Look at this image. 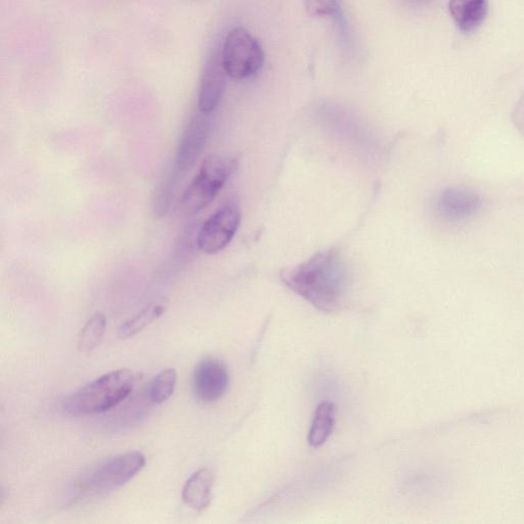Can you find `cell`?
Wrapping results in <instances>:
<instances>
[{
  "label": "cell",
  "instance_id": "cell-16",
  "mask_svg": "<svg viewBox=\"0 0 524 524\" xmlns=\"http://www.w3.org/2000/svg\"><path fill=\"white\" fill-rule=\"evenodd\" d=\"M182 174L173 167L170 174L158 185L153 198V208L159 217L165 216L173 203Z\"/></svg>",
  "mask_w": 524,
  "mask_h": 524
},
{
  "label": "cell",
  "instance_id": "cell-18",
  "mask_svg": "<svg viewBox=\"0 0 524 524\" xmlns=\"http://www.w3.org/2000/svg\"><path fill=\"white\" fill-rule=\"evenodd\" d=\"M305 9L311 17H327L333 16L331 5L327 0H305Z\"/></svg>",
  "mask_w": 524,
  "mask_h": 524
},
{
  "label": "cell",
  "instance_id": "cell-12",
  "mask_svg": "<svg viewBox=\"0 0 524 524\" xmlns=\"http://www.w3.org/2000/svg\"><path fill=\"white\" fill-rule=\"evenodd\" d=\"M213 477L211 472L202 468L194 472L183 489V501L196 511L206 510L212 500Z\"/></svg>",
  "mask_w": 524,
  "mask_h": 524
},
{
  "label": "cell",
  "instance_id": "cell-17",
  "mask_svg": "<svg viewBox=\"0 0 524 524\" xmlns=\"http://www.w3.org/2000/svg\"><path fill=\"white\" fill-rule=\"evenodd\" d=\"M178 373L174 369L161 371L150 384V400L156 405L166 402L176 389Z\"/></svg>",
  "mask_w": 524,
  "mask_h": 524
},
{
  "label": "cell",
  "instance_id": "cell-2",
  "mask_svg": "<svg viewBox=\"0 0 524 524\" xmlns=\"http://www.w3.org/2000/svg\"><path fill=\"white\" fill-rule=\"evenodd\" d=\"M135 385L133 371H112L72 393L63 402V409L72 416L102 414L125 401L133 393Z\"/></svg>",
  "mask_w": 524,
  "mask_h": 524
},
{
  "label": "cell",
  "instance_id": "cell-3",
  "mask_svg": "<svg viewBox=\"0 0 524 524\" xmlns=\"http://www.w3.org/2000/svg\"><path fill=\"white\" fill-rule=\"evenodd\" d=\"M145 465L146 457L138 451L109 458L78 480L76 497H95L117 490L141 472Z\"/></svg>",
  "mask_w": 524,
  "mask_h": 524
},
{
  "label": "cell",
  "instance_id": "cell-19",
  "mask_svg": "<svg viewBox=\"0 0 524 524\" xmlns=\"http://www.w3.org/2000/svg\"><path fill=\"white\" fill-rule=\"evenodd\" d=\"M329 4L331 5L332 11H333V17L336 19V22L339 27V31L341 32L342 38L345 40L344 42H348L349 33H348V26L346 19L343 14V10L341 7L340 0H328Z\"/></svg>",
  "mask_w": 524,
  "mask_h": 524
},
{
  "label": "cell",
  "instance_id": "cell-20",
  "mask_svg": "<svg viewBox=\"0 0 524 524\" xmlns=\"http://www.w3.org/2000/svg\"><path fill=\"white\" fill-rule=\"evenodd\" d=\"M412 2H414V3H423V2H425V0H412Z\"/></svg>",
  "mask_w": 524,
  "mask_h": 524
},
{
  "label": "cell",
  "instance_id": "cell-10",
  "mask_svg": "<svg viewBox=\"0 0 524 524\" xmlns=\"http://www.w3.org/2000/svg\"><path fill=\"white\" fill-rule=\"evenodd\" d=\"M438 207L448 220L463 221L482 207V199L469 190L450 188L441 194Z\"/></svg>",
  "mask_w": 524,
  "mask_h": 524
},
{
  "label": "cell",
  "instance_id": "cell-1",
  "mask_svg": "<svg viewBox=\"0 0 524 524\" xmlns=\"http://www.w3.org/2000/svg\"><path fill=\"white\" fill-rule=\"evenodd\" d=\"M281 280L296 294L325 313L337 312L345 290L346 268L337 249L318 252L281 272Z\"/></svg>",
  "mask_w": 524,
  "mask_h": 524
},
{
  "label": "cell",
  "instance_id": "cell-6",
  "mask_svg": "<svg viewBox=\"0 0 524 524\" xmlns=\"http://www.w3.org/2000/svg\"><path fill=\"white\" fill-rule=\"evenodd\" d=\"M241 223V211L229 203L215 211L203 224L197 237L199 249L206 254L224 250L235 237Z\"/></svg>",
  "mask_w": 524,
  "mask_h": 524
},
{
  "label": "cell",
  "instance_id": "cell-8",
  "mask_svg": "<svg viewBox=\"0 0 524 524\" xmlns=\"http://www.w3.org/2000/svg\"><path fill=\"white\" fill-rule=\"evenodd\" d=\"M209 131V114L199 111L198 114L192 117L185 128L178 147L174 168H176L182 176L196 165L206 147Z\"/></svg>",
  "mask_w": 524,
  "mask_h": 524
},
{
  "label": "cell",
  "instance_id": "cell-13",
  "mask_svg": "<svg viewBox=\"0 0 524 524\" xmlns=\"http://www.w3.org/2000/svg\"><path fill=\"white\" fill-rule=\"evenodd\" d=\"M336 420V407L330 402L321 403L316 410L309 433V444L314 448L322 447L330 438Z\"/></svg>",
  "mask_w": 524,
  "mask_h": 524
},
{
  "label": "cell",
  "instance_id": "cell-7",
  "mask_svg": "<svg viewBox=\"0 0 524 524\" xmlns=\"http://www.w3.org/2000/svg\"><path fill=\"white\" fill-rule=\"evenodd\" d=\"M230 374L221 359L208 357L199 362L193 375L195 397L204 404L221 400L229 388Z\"/></svg>",
  "mask_w": 524,
  "mask_h": 524
},
{
  "label": "cell",
  "instance_id": "cell-4",
  "mask_svg": "<svg viewBox=\"0 0 524 524\" xmlns=\"http://www.w3.org/2000/svg\"><path fill=\"white\" fill-rule=\"evenodd\" d=\"M237 167L235 159L208 156L183 194L182 206L185 211L195 214L206 208L221 192Z\"/></svg>",
  "mask_w": 524,
  "mask_h": 524
},
{
  "label": "cell",
  "instance_id": "cell-14",
  "mask_svg": "<svg viewBox=\"0 0 524 524\" xmlns=\"http://www.w3.org/2000/svg\"><path fill=\"white\" fill-rule=\"evenodd\" d=\"M166 307L167 303L163 299L152 302L140 314L120 327L119 338L127 339L136 336L159 319L165 313Z\"/></svg>",
  "mask_w": 524,
  "mask_h": 524
},
{
  "label": "cell",
  "instance_id": "cell-15",
  "mask_svg": "<svg viewBox=\"0 0 524 524\" xmlns=\"http://www.w3.org/2000/svg\"><path fill=\"white\" fill-rule=\"evenodd\" d=\"M106 317L98 313L86 322L78 338V351L90 354L100 345L106 332Z\"/></svg>",
  "mask_w": 524,
  "mask_h": 524
},
{
  "label": "cell",
  "instance_id": "cell-9",
  "mask_svg": "<svg viewBox=\"0 0 524 524\" xmlns=\"http://www.w3.org/2000/svg\"><path fill=\"white\" fill-rule=\"evenodd\" d=\"M227 77L222 55L213 54L208 59L201 76L198 96L199 111L210 114L220 105L227 89Z\"/></svg>",
  "mask_w": 524,
  "mask_h": 524
},
{
  "label": "cell",
  "instance_id": "cell-11",
  "mask_svg": "<svg viewBox=\"0 0 524 524\" xmlns=\"http://www.w3.org/2000/svg\"><path fill=\"white\" fill-rule=\"evenodd\" d=\"M449 9L456 26L463 32L476 30L487 18L488 0H450Z\"/></svg>",
  "mask_w": 524,
  "mask_h": 524
},
{
  "label": "cell",
  "instance_id": "cell-5",
  "mask_svg": "<svg viewBox=\"0 0 524 524\" xmlns=\"http://www.w3.org/2000/svg\"><path fill=\"white\" fill-rule=\"evenodd\" d=\"M221 55L228 76L235 80L252 77L265 63V54L260 43L241 27L228 33Z\"/></svg>",
  "mask_w": 524,
  "mask_h": 524
}]
</instances>
